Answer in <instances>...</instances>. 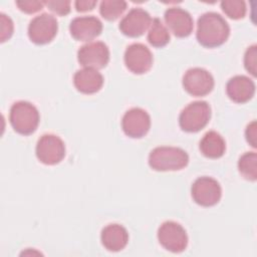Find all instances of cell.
<instances>
[{"mask_svg":"<svg viewBox=\"0 0 257 257\" xmlns=\"http://www.w3.org/2000/svg\"><path fill=\"white\" fill-rule=\"evenodd\" d=\"M229 35L230 27L220 14L206 12L199 17L196 37L201 45L208 48L218 47L226 42Z\"/></svg>","mask_w":257,"mask_h":257,"instance_id":"obj_1","label":"cell"},{"mask_svg":"<svg viewBox=\"0 0 257 257\" xmlns=\"http://www.w3.org/2000/svg\"><path fill=\"white\" fill-rule=\"evenodd\" d=\"M189 163L188 154L177 147H157L149 155L150 167L159 172L179 171Z\"/></svg>","mask_w":257,"mask_h":257,"instance_id":"obj_2","label":"cell"},{"mask_svg":"<svg viewBox=\"0 0 257 257\" xmlns=\"http://www.w3.org/2000/svg\"><path fill=\"white\" fill-rule=\"evenodd\" d=\"M9 120L14 131L23 136L33 134L40 120L38 109L29 101L19 100L12 104Z\"/></svg>","mask_w":257,"mask_h":257,"instance_id":"obj_3","label":"cell"},{"mask_svg":"<svg viewBox=\"0 0 257 257\" xmlns=\"http://www.w3.org/2000/svg\"><path fill=\"white\" fill-rule=\"evenodd\" d=\"M211 118V107L204 100L189 103L179 115L180 127L187 133H197L203 130Z\"/></svg>","mask_w":257,"mask_h":257,"instance_id":"obj_4","label":"cell"},{"mask_svg":"<svg viewBox=\"0 0 257 257\" xmlns=\"http://www.w3.org/2000/svg\"><path fill=\"white\" fill-rule=\"evenodd\" d=\"M158 240L166 250L173 253H181L188 246V235L185 228L174 221H166L160 226Z\"/></svg>","mask_w":257,"mask_h":257,"instance_id":"obj_5","label":"cell"},{"mask_svg":"<svg viewBox=\"0 0 257 257\" xmlns=\"http://www.w3.org/2000/svg\"><path fill=\"white\" fill-rule=\"evenodd\" d=\"M58 23L54 16L48 13H42L35 16L28 25L29 39L38 45L51 42L56 36Z\"/></svg>","mask_w":257,"mask_h":257,"instance_id":"obj_6","label":"cell"},{"mask_svg":"<svg viewBox=\"0 0 257 257\" xmlns=\"http://www.w3.org/2000/svg\"><path fill=\"white\" fill-rule=\"evenodd\" d=\"M36 157L44 165L53 166L60 163L65 156L63 141L52 134H45L36 144Z\"/></svg>","mask_w":257,"mask_h":257,"instance_id":"obj_7","label":"cell"},{"mask_svg":"<svg viewBox=\"0 0 257 257\" xmlns=\"http://www.w3.org/2000/svg\"><path fill=\"white\" fill-rule=\"evenodd\" d=\"M191 194L193 200L198 205L212 207L219 203L222 189L217 180L211 177H200L193 183Z\"/></svg>","mask_w":257,"mask_h":257,"instance_id":"obj_8","label":"cell"},{"mask_svg":"<svg viewBox=\"0 0 257 257\" xmlns=\"http://www.w3.org/2000/svg\"><path fill=\"white\" fill-rule=\"evenodd\" d=\"M77 60L86 68H104L109 61V49L102 41L88 42L78 49Z\"/></svg>","mask_w":257,"mask_h":257,"instance_id":"obj_9","label":"cell"},{"mask_svg":"<svg viewBox=\"0 0 257 257\" xmlns=\"http://www.w3.org/2000/svg\"><path fill=\"white\" fill-rule=\"evenodd\" d=\"M214 84L212 74L201 67L190 68L183 76V86L185 90L193 96L209 94L213 90Z\"/></svg>","mask_w":257,"mask_h":257,"instance_id":"obj_10","label":"cell"},{"mask_svg":"<svg viewBox=\"0 0 257 257\" xmlns=\"http://www.w3.org/2000/svg\"><path fill=\"white\" fill-rule=\"evenodd\" d=\"M124 64L135 74H144L153 66V54L143 43H133L124 51Z\"/></svg>","mask_w":257,"mask_h":257,"instance_id":"obj_11","label":"cell"},{"mask_svg":"<svg viewBox=\"0 0 257 257\" xmlns=\"http://www.w3.org/2000/svg\"><path fill=\"white\" fill-rule=\"evenodd\" d=\"M151 127L150 114L141 107H133L125 111L121 118L123 133L132 139L145 137Z\"/></svg>","mask_w":257,"mask_h":257,"instance_id":"obj_12","label":"cell"},{"mask_svg":"<svg viewBox=\"0 0 257 257\" xmlns=\"http://www.w3.org/2000/svg\"><path fill=\"white\" fill-rule=\"evenodd\" d=\"M150 14L142 8H133L120 20L119 30L125 36L136 38L142 36L151 26Z\"/></svg>","mask_w":257,"mask_h":257,"instance_id":"obj_13","label":"cell"},{"mask_svg":"<svg viewBox=\"0 0 257 257\" xmlns=\"http://www.w3.org/2000/svg\"><path fill=\"white\" fill-rule=\"evenodd\" d=\"M102 31V23L95 16L75 17L69 24V32L77 41H90Z\"/></svg>","mask_w":257,"mask_h":257,"instance_id":"obj_14","label":"cell"},{"mask_svg":"<svg viewBox=\"0 0 257 257\" xmlns=\"http://www.w3.org/2000/svg\"><path fill=\"white\" fill-rule=\"evenodd\" d=\"M164 19L171 32L177 37H187L193 31L194 23L192 16L188 11L180 7H171L167 9Z\"/></svg>","mask_w":257,"mask_h":257,"instance_id":"obj_15","label":"cell"},{"mask_svg":"<svg viewBox=\"0 0 257 257\" xmlns=\"http://www.w3.org/2000/svg\"><path fill=\"white\" fill-rule=\"evenodd\" d=\"M255 82L245 75H236L226 84V92L231 100L236 103H245L255 94Z\"/></svg>","mask_w":257,"mask_h":257,"instance_id":"obj_16","label":"cell"},{"mask_svg":"<svg viewBox=\"0 0 257 257\" xmlns=\"http://www.w3.org/2000/svg\"><path fill=\"white\" fill-rule=\"evenodd\" d=\"M75 88L84 94H92L100 90L103 85V76L93 68H82L73 75Z\"/></svg>","mask_w":257,"mask_h":257,"instance_id":"obj_17","label":"cell"},{"mask_svg":"<svg viewBox=\"0 0 257 257\" xmlns=\"http://www.w3.org/2000/svg\"><path fill=\"white\" fill-rule=\"evenodd\" d=\"M100 240L102 246L110 252L122 250L128 242L126 229L119 224H109L101 230Z\"/></svg>","mask_w":257,"mask_h":257,"instance_id":"obj_18","label":"cell"},{"mask_svg":"<svg viewBox=\"0 0 257 257\" xmlns=\"http://www.w3.org/2000/svg\"><path fill=\"white\" fill-rule=\"evenodd\" d=\"M201 153L209 159H219L226 151V144L223 137L215 131L207 132L200 141Z\"/></svg>","mask_w":257,"mask_h":257,"instance_id":"obj_19","label":"cell"},{"mask_svg":"<svg viewBox=\"0 0 257 257\" xmlns=\"http://www.w3.org/2000/svg\"><path fill=\"white\" fill-rule=\"evenodd\" d=\"M148 41L149 43L157 48L166 46L170 41V33L167 27L163 24L161 19L155 18L152 20L148 32Z\"/></svg>","mask_w":257,"mask_h":257,"instance_id":"obj_20","label":"cell"},{"mask_svg":"<svg viewBox=\"0 0 257 257\" xmlns=\"http://www.w3.org/2000/svg\"><path fill=\"white\" fill-rule=\"evenodd\" d=\"M238 169L243 178L248 181L257 180V155L255 152L243 154L238 161Z\"/></svg>","mask_w":257,"mask_h":257,"instance_id":"obj_21","label":"cell"},{"mask_svg":"<svg viewBox=\"0 0 257 257\" xmlns=\"http://www.w3.org/2000/svg\"><path fill=\"white\" fill-rule=\"evenodd\" d=\"M126 6V2L122 0H103L99 5V13L105 20L114 21L122 15Z\"/></svg>","mask_w":257,"mask_h":257,"instance_id":"obj_22","label":"cell"},{"mask_svg":"<svg viewBox=\"0 0 257 257\" xmlns=\"http://www.w3.org/2000/svg\"><path fill=\"white\" fill-rule=\"evenodd\" d=\"M223 12L232 19H241L246 14V4L242 0H224L221 2Z\"/></svg>","mask_w":257,"mask_h":257,"instance_id":"obj_23","label":"cell"},{"mask_svg":"<svg viewBox=\"0 0 257 257\" xmlns=\"http://www.w3.org/2000/svg\"><path fill=\"white\" fill-rule=\"evenodd\" d=\"M256 63H257V46L253 44L249 46L244 54V66L248 72L256 76Z\"/></svg>","mask_w":257,"mask_h":257,"instance_id":"obj_24","label":"cell"},{"mask_svg":"<svg viewBox=\"0 0 257 257\" xmlns=\"http://www.w3.org/2000/svg\"><path fill=\"white\" fill-rule=\"evenodd\" d=\"M44 4L50 11L59 16H65L70 12L71 2L68 0L63 1H44Z\"/></svg>","mask_w":257,"mask_h":257,"instance_id":"obj_25","label":"cell"},{"mask_svg":"<svg viewBox=\"0 0 257 257\" xmlns=\"http://www.w3.org/2000/svg\"><path fill=\"white\" fill-rule=\"evenodd\" d=\"M17 7L24 13L27 14H33L36 13L38 11H40L43 6L45 5L43 1H32V0H20V1H16L15 2Z\"/></svg>","mask_w":257,"mask_h":257,"instance_id":"obj_26","label":"cell"},{"mask_svg":"<svg viewBox=\"0 0 257 257\" xmlns=\"http://www.w3.org/2000/svg\"><path fill=\"white\" fill-rule=\"evenodd\" d=\"M0 23H1V42H4L6 40H8L12 34H13V30H14V24L13 21L11 20V18L7 15H5L4 13L0 14Z\"/></svg>","mask_w":257,"mask_h":257,"instance_id":"obj_27","label":"cell"},{"mask_svg":"<svg viewBox=\"0 0 257 257\" xmlns=\"http://www.w3.org/2000/svg\"><path fill=\"white\" fill-rule=\"evenodd\" d=\"M256 136H257V125H256V121L253 120L252 122H250L245 131V137L247 142L249 143V145H251V147L256 148Z\"/></svg>","mask_w":257,"mask_h":257,"instance_id":"obj_28","label":"cell"},{"mask_svg":"<svg viewBox=\"0 0 257 257\" xmlns=\"http://www.w3.org/2000/svg\"><path fill=\"white\" fill-rule=\"evenodd\" d=\"M97 4V2L95 0L90 1V0H77L75 1L74 5H75V9L78 12H86V11H90L94 8V6Z\"/></svg>","mask_w":257,"mask_h":257,"instance_id":"obj_29","label":"cell"}]
</instances>
